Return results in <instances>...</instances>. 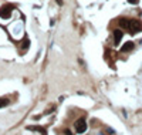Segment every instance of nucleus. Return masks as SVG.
I'll list each match as a JSON object with an SVG mask.
<instances>
[{"mask_svg": "<svg viewBox=\"0 0 142 135\" xmlns=\"http://www.w3.org/2000/svg\"><path fill=\"white\" fill-rule=\"evenodd\" d=\"M141 30H142V23L141 22H138V20H131V22H129L128 31L137 33V31H141Z\"/></svg>", "mask_w": 142, "mask_h": 135, "instance_id": "f257e3e1", "label": "nucleus"}, {"mask_svg": "<svg viewBox=\"0 0 142 135\" xmlns=\"http://www.w3.org/2000/svg\"><path fill=\"white\" fill-rule=\"evenodd\" d=\"M85 130H87V122H85V119H84V118L78 119V121L75 122V131H77L78 134H83V132H85Z\"/></svg>", "mask_w": 142, "mask_h": 135, "instance_id": "f03ea898", "label": "nucleus"}, {"mask_svg": "<svg viewBox=\"0 0 142 135\" xmlns=\"http://www.w3.org/2000/svg\"><path fill=\"white\" fill-rule=\"evenodd\" d=\"M11 10H13V7L9 4L3 6L2 9H0V17H3V19H9V17L11 16Z\"/></svg>", "mask_w": 142, "mask_h": 135, "instance_id": "7ed1b4c3", "label": "nucleus"}, {"mask_svg": "<svg viewBox=\"0 0 142 135\" xmlns=\"http://www.w3.org/2000/svg\"><path fill=\"white\" fill-rule=\"evenodd\" d=\"M122 36H124V33L121 31V30H115V31H114V43L118 44L121 41V38H122Z\"/></svg>", "mask_w": 142, "mask_h": 135, "instance_id": "20e7f679", "label": "nucleus"}, {"mask_svg": "<svg viewBox=\"0 0 142 135\" xmlns=\"http://www.w3.org/2000/svg\"><path fill=\"white\" fill-rule=\"evenodd\" d=\"M119 26L122 27V29H126V30H128L129 20H126V19H121V20H119Z\"/></svg>", "mask_w": 142, "mask_h": 135, "instance_id": "39448f33", "label": "nucleus"}, {"mask_svg": "<svg viewBox=\"0 0 142 135\" xmlns=\"http://www.w3.org/2000/svg\"><path fill=\"white\" fill-rule=\"evenodd\" d=\"M134 49V43H126L125 46L122 47V51H129V50Z\"/></svg>", "mask_w": 142, "mask_h": 135, "instance_id": "423d86ee", "label": "nucleus"}, {"mask_svg": "<svg viewBox=\"0 0 142 135\" xmlns=\"http://www.w3.org/2000/svg\"><path fill=\"white\" fill-rule=\"evenodd\" d=\"M6 104H7V100H2V98H0V107H4Z\"/></svg>", "mask_w": 142, "mask_h": 135, "instance_id": "0eeeda50", "label": "nucleus"}, {"mask_svg": "<svg viewBox=\"0 0 142 135\" xmlns=\"http://www.w3.org/2000/svg\"><path fill=\"white\" fill-rule=\"evenodd\" d=\"M129 2H131V3H137V0H129Z\"/></svg>", "mask_w": 142, "mask_h": 135, "instance_id": "6e6552de", "label": "nucleus"}]
</instances>
